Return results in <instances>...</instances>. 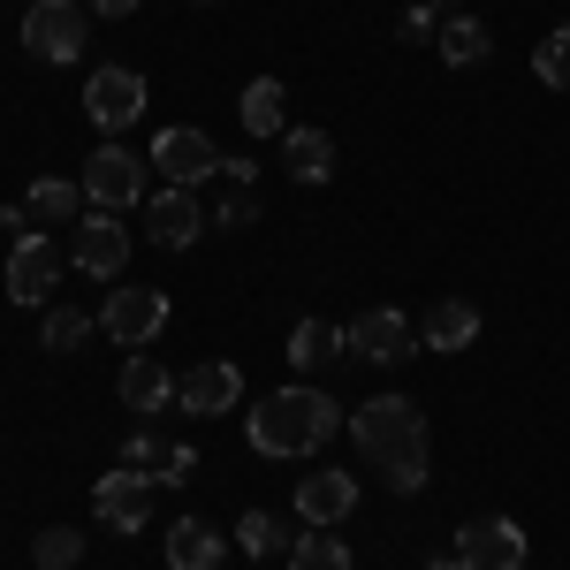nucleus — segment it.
Returning a JSON list of instances; mask_svg holds the SVG:
<instances>
[{"mask_svg": "<svg viewBox=\"0 0 570 570\" xmlns=\"http://www.w3.org/2000/svg\"><path fill=\"white\" fill-rule=\"evenodd\" d=\"M69 259L85 266L91 282H115V274L130 266V228H122L115 214H99V206H91V214L77 220V236H69Z\"/></svg>", "mask_w": 570, "mask_h": 570, "instance_id": "obj_8", "label": "nucleus"}, {"mask_svg": "<svg viewBox=\"0 0 570 570\" xmlns=\"http://www.w3.org/2000/svg\"><path fill=\"white\" fill-rule=\"evenodd\" d=\"M168 395H176V381H168V373H160V365H153L145 351H137L130 365H122V403H130L137 419H153V411H168Z\"/></svg>", "mask_w": 570, "mask_h": 570, "instance_id": "obj_21", "label": "nucleus"}, {"mask_svg": "<svg viewBox=\"0 0 570 570\" xmlns=\"http://www.w3.org/2000/svg\"><path fill=\"white\" fill-rule=\"evenodd\" d=\"M85 335H91V320H85V312H77V305H53V312H46V327H39V343H46V351H53V357L85 351Z\"/></svg>", "mask_w": 570, "mask_h": 570, "instance_id": "obj_27", "label": "nucleus"}, {"mask_svg": "<svg viewBox=\"0 0 570 570\" xmlns=\"http://www.w3.org/2000/svg\"><path fill=\"white\" fill-rule=\"evenodd\" d=\"M220 228H252V220H259V198H252V190H244V183H236V190H228V198H220Z\"/></svg>", "mask_w": 570, "mask_h": 570, "instance_id": "obj_30", "label": "nucleus"}, {"mask_svg": "<svg viewBox=\"0 0 570 570\" xmlns=\"http://www.w3.org/2000/svg\"><path fill=\"white\" fill-rule=\"evenodd\" d=\"M176 403L190 411V419H220V411H236V403H244V373H236V365H220V357H198V365L176 381Z\"/></svg>", "mask_w": 570, "mask_h": 570, "instance_id": "obj_13", "label": "nucleus"}, {"mask_svg": "<svg viewBox=\"0 0 570 570\" xmlns=\"http://www.w3.org/2000/svg\"><path fill=\"white\" fill-rule=\"evenodd\" d=\"M289 365H297V373H327V365H335V357H351L343 351V327H335V320H297V327H289Z\"/></svg>", "mask_w": 570, "mask_h": 570, "instance_id": "obj_17", "label": "nucleus"}, {"mask_svg": "<svg viewBox=\"0 0 570 570\" xmlns=\"http://www.w3.org/2000/svg\"><path fill=\"white\" fill-rule=\"evenodd\" d=\"M190 472H198V456H190L183 441H160V456H153V472H145V480H153V487H183Z\"/></svg>", "mask_w": 570, "mask_h": 570, "instance_id": "obj_29", "label": "nucleus"}, {"mask_svg": "<svg viewBox=\"0 0 570 570\" xmlns=\"http://www.w3.org/2000/svg\"><path fill=\"white\" fill-rule=\"evenodd\" d=\"M85 0H31V16H23V46L39 53V61H77L91 46V31H85Z\"/></svg>", "mask_w": 570, "mask_h": 570, "instance_id": "obj_4", "label": "nucleus"}, {"mask_svg": "<svg viewBox=\"0 0 570 570\" xmlns=\"http://www.w3.org/2000/svg\"><path fill=\"white\" fill-rule=\"evenodd\" d=\"M85 115L107 137H122L137 115H145V77H137L130 61H99V69L85 77Z\"/></svg>", "mask_w": 570, "mask_h": 570, "instance_id": "obj_3", "label": "nucleus"}, {"mask_svg": "<svg viewBox=\"0 0 570 570\" xmlns=\"http://www.w3.org/2000/svg\"><path fill=\"white\" fill-rule=\"evenodd\" d=\"M289 570H351V548H343L327 525H312L305 540L289 548Z\"/></svg>", "mask_w": 570, "mask_h": 570, "instance_id": "obj_25", "label": "nucleus"}, {"mask_svg": "<svg viewBox=\"0 0 570 570\" xmlns=\"http://www.w3.org/2000/svg\"><path fill=\"white\" fill-rule=\"evenodd\" d=\"M236 540H244V556H252V563L282 556V548H297L289 518H274V510H244V518H236Z\"/></svg>", "mask_w": 570, "mask_h": 570, "instance_id": "obj_23", "label": "nucleus"}, {"mask_svg": "<svg viewBox=\"0 0 570 570\" xmlns=\"http://www.w3.org/2000/svg\"><path fill=\"white\" fill-rule=\"evenodd\" d=\"M472 335H480V305H464V297H441L419 320V351H472Z\"/></svg>", "mask_w": 570, "mask_h": 570, "instance_id": "obj_16", "label": "nucleus"}, {"mask_svg": "<svg viewBox=\"0 0 570 570\" xmlns=\"http://www.w3.org/2000/svg\"><path fill=\"white\" fill-rule=\"evenodd\" d=\"M282 168H289V183H327L335 176L327 130H282Z\"/></svg>", "mask_w": 570, "mask_h": 570, "instance_id": "obj_19", "label": "nucleus"}, {"mask_svg": "<svg viewBox=\"0 0 570 570\" xmlns=\"http://www.w3.org/2000/svg\"><path fill=\"white\" fill-rule=\"evenodd\" d=\"M357 449H365V464H381V480L395 494H419L426 487V411L411 403V395H373V403H357L351 419Z\"/></svg>", "mask_w": 570, "mask_h": 570, "instance_id": "obj_1", "label": "nucleus"}, {"mask_svg": "<svg viewBox=\"0 0 570 570\" xmlns=\"http://www.w3.org/2000/svg\"><path fill=\"white\" fill-rule=\"evenodd\" d=\"M198 228H206V214H198L190 190H160V198H145V236H153L160 252H190Z\"/></svg>", "mask_w": 570, "mask_h": 570, "instance_id": "obj_15", "label": "nucleus"}, {"mask_svg": "<svg viewBox=\"0 0 570 570\" xmlns=\"http://www.w3.org/2000/svg\"><path fill=\"white\" fill-rule=\"evenodd\" d=\"M168 570H220V532L206 518H183L168 532Z\"/></svg>", "mask_w": 570, "mask_h": 570, "instance_id": "obj_22", "label": "nucleus"}, {"mask_svg": "<svg viewBox=\"0 0 570 570\" xmlns=\"http://www.w3.org/2000/svg\"><path fill=\"white\" fill-rule=\"evenodd\" d=\"M343 351L365 357V365H403V357L419 351V327H411L403 312L373 305V312H357L351 327H343Z\"/></svg>", "mask_w": 570, "mask_h": 570, "instance_id": "obj_5", "label": "nucleus"}, {"mask_svg": "<svg viewBox=\"0 0 570 570\" xmlns=\"http://www.w3.org/2000/svg\"><path fill=\"white\" fill-rule=\"evenodd\" d=\"M434 46H441V61H449V69H480L487 46H494V31H487L480 16H449V23L434 31Z\"/></svg>", "mask_w": 570, "mask_h": 570, "instance_id": "obj_20", "label": "nucleus"}, {"mask_svg": "<svg viewBox=\"0 0 570 570\" xmlns=\"http://www.w3.org/2000/svg\"><path fill=\"white\" fill-rule=\"evenodd\" d=\"M91 16H137V8H145V0H85Z\"/></svg>", "mask_w": 570, "mask_h": 570, "instance_id": "obj_31", "label": "nucleus"}, {"mask_svg": "<svg viewBox=\"0 0 570 570\" xmlns=\"http://www.w3.org/2000/svg\"><path fill=\"white\" fill-rule=\"evenodd\" d=\"M236 115H244L252 137H282L289 130V91H282V77H252L244 99H236Z\"/></svg>", "mask_w": 570, "mask_h": 570, "instance_id": "obj_18", "label": "nucleus"}, {"mask_svg": "<svg viewBox=\"0 0 570 570\" xmlns=\"http://www.w3.org/2000/svg\"><path fill=\"white\" fill-rule=\"evenodd\" d=\"M419 8H434V0H419Z\"/></svg>", "mask_w": 570, "mask_h": 570, "instance_id": "obj_33", "label": "nucleus"}, {"mask_svg": "<svg viewBox=\"0 0 570 570\" xmlns=\"http://www.w3.org/2000/svg\"><path fill=\"white\" fill-rule=\"evenodd\" d=\"M426 570H464V563H456V556H434V563H426Z\"/></svg>", "mask_w": 570, "mask_h": 570, "instance_id": "obj_32", "label": "nucleus"}, {"mask_svg": "<svg viewBox=\"0 0 570 570\" xmlns=\"http://www.w3.org/2000/svg\"><path fill=\"white\" fill-rule=\"evenodd\" d=\"M23 214L46 220V228H69V220H85V190L77 183H31V206Z\"/></svg>", "mask_w": 570, "mask_h": 570, "instance_id": "obj_24", "label": "nucleus"}, {"mask_svg": "<svg viewBox=\"0 0 570 570\" xmlns=\"http://www.w3.org/2000/svg\"><path fill=\"white\" fill-rule=\"evenodd\" d=\"M153 168L176 183V190H190V183L220 176V153H214V137H206V130L176 122V130H160V137H153Z\"/></svg>", "mask_w": 570, "mask_h": 570, "instance_id": "obj_9", "label": "nucleus"}, {"mask_svg": "<svg viewBox=\"0 0 570 570\" xmlns=\"http://www.w3.org/2000/svg\"><path fill=\"white\" fill-rule=\"evenodd\" d=\"M99 327H107L115 343L145 351V343L168 327V289H115V297H107V312H99Z\"/></svg>", "mask_w": 570, "mask_h": 570, "instance_id": "obj_12", "label": "nucleus"}, {"mask_svg": "<svg viewBox=\"0 0 570 570\" xmlns=\"http://www.w3.org/2000/svg\"><path fill=\"white\" fill-rule=\"evenodd\" d=\"M532 69H540V85L570 91V23H556V31H548V39L532 46Z\"/></svg>", "mask_w": 570, "mask_h": 570, "instance_id": "obj_28", "label": "nucleus"}, {"mask_svg": "<svg viewBox=\"0 0 570 570\" xmlns=\"http://www.w3.org/2000/svg\"><path fill=\"white\" fill-rule=\"evenodd\" d=\"M91 518L107 532H145V518H153V480L145 472H107V480L91 487Z\"/></svg>", "mask_w": 570, "mask_h": 570, "instance_id": "obj_10", "label": "nucleus"}, {"mask_svg": "<svg viewBox=\"0 0 570 570\" xmlns=\"http://www.w3.org/2000/svg\"><path fill=\"white\" fill-rule=\"evenodd\" d=\"M85 198L99 206V214L137 206V198H145V160H137V153H122V145H99V153L85 160Z\"/></svg>", "mask_w": 570, "mask_h": 570, "instance_id": "obj_6", "label": "nucleus"}, {"mask_svg": "<svg viewBox=\"0 0 570 570\" xmlns=\"http://www.w3.org/2000/svg\"><path fill=\"white\" fill-rule=\"evenodd\" d=\"M252 449L259 456H282V464H305V456H320L327 441H335V426H343V411H335V395L327 389H274L266 403H252Z\"/></svg>", "mask_w": 570, "mask_h": 570, "instance_id": "obj_2", "label": "nucleus"}, {"mask_svg": "<svg viewBox=\"0 0 570 570\" xmlns=\"http://www.w3.org/2000/svg\"><path fill=\"white\" fill-rule=\"evenodd\" d=\"M31 563H39V570H77V563H85V532L46 525L39 540H31Z\"/></svg>", "mask_w": 570, "mask_h": 570, "instance_id": "obj_26", "label": "nucleus"}, {"mask_svg": "<svg viewBox=\"0 0 570 570\" xmlns=\"http://www.w3.org/2000/svg\"><path fill=\"white\" fill-rule=\"evenodd\" d=\"M244 570H252V563H244Z\"/></svg>", "mask_w": 570, "mask_h": 570, "instance_id": "obj_34", "label": "nucleus"}, {"mask_svg": "<svg viewBox=\"0 0 570 570\" xmlns=\"http://www.w3.org/2000/svg\"><path fill=\"white\" fill-rule=\"evenodd\" d=\"M61 266H69V252L53 236H16V252H8V297L16 305H46L53 282H61Z\"/></svg>", "mask_w": 570, "mask_h": 570, "instance_id": "obj_7", "label": "nucleus"}, {"mask_svg": "<svg viewBox=\"0 0 570 570\" xmlns=\"http://www.w3.org/2000/svg\"><path fill=\"white\" fill-rule=\"evenodd\" d=\"M456 563L464 570H525V532L510 518H472L456 532Z\"/></svg>", "mask_w": 570, "mask_h": 570, "instance_id": "obj_11", "label": "nucleus"}, {"mask_svg": "<svg viewBox=\"0 0 570 570\" xmlns=\"http://www.w3.org/2000/svg\"><path fill=\"white\" fill-rule=\"evenodd\" d=\"M351 510H357V480H351V472H335V464H327V472H305V480H297V518H305V525L335 532Z\"/></svg>", "mask_w": 570, "mask_h": 570, "instance_id": "obj_14", "label": "nucleus"}]
</instances>
